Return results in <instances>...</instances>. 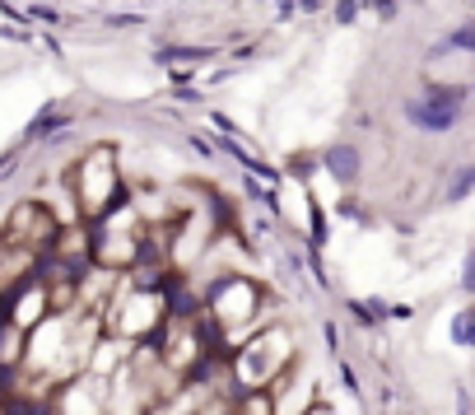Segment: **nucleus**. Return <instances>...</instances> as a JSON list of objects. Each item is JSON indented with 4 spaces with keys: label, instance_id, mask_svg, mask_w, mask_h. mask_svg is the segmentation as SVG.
I'll return each mask as SVG.
<instances>
[{
    "label": "nucleus",
    "instance_id": "nucleus-1",
    "mask_svg": "<svg viewBox=\"0 0 475 415\" xmlns=\"http://www.w3.org/2000/svg\"><path fill=\"white\" fill-rule=\"evenodd\" d=\"M201 313H205V322L215 327V336H219V345L229 350V355L247 336H257L261 327L280 322L271 289H266V280L252 276V271L210 276V280H205V289H201Z\"/></svg>",
    "mask_w": 475,
    "mask_h": 415
},
{
    "label": "nucleus",
    "instance_id": "nucleus-2",
    "mask_svg": "<svg viewBox=\"0 0 475 415\" xmlns=\"http://www.w3.org/2000/svg\"><path fill=\"white\" fill-rule=\"evenodd\" d=\"M61 182L70 187V196L79 205V220L85 224H98L102 215H112L121 201H131V187H127V173H121V159L108 140L98 145H85L70 169L61 173Z\"/></svg>",
    "mask_w": 475,
    "mask_h": 415
},
{
    "label": "nucleus",
    "instance_id": "nucleus-3",
    "mask_svg": "<svg viewBox=\"0 0 475 415\" xmlns=\"http://www.w3.org/2000/svg\"><path fill=\"white\" fill-rule=\"evenodd\" d=\"M299 369V336L289 331V322H271L257 336H247L233 355H229V378H233V397L238 392H266L275 387L284 373Z\"/></svg>",
    "mask_w": 475,
    "mask_h": 415
},
{
    "label": "nucleus",
    "instance_id": "nucleus-4",
    "mask_svg": "<svg viewBox=\"0 0 475 415\" xmlns=\"http://www.w3.org/2000/svg\"><path fill=\"white\" fill-rule=\"evenodd\" d=\"M163 322H168V299L163 289H131L127 276H121V289L112 295V303L102 308V331L127 345H144L154 341Z\"/></svg>",
    "mask_w": 475,
    "mask_h": 415
},
{
    "label": "nucleus",
    "instance_id": "nucleus-5",
    "mask_svg": "<svg viewBox=\"0 0 475 415\" xmlns=\"http://www.w3.org/2000/svg\"><path fill=\"white\" fill-rule=\"evenodd\" d=\"M94 229V266L98 271H112V276H131L135 261L144 253V238H150V224L140 220V211L131 201H121L112 215H102Z\"/></svg>",
    "mask_w": 475,
    "mask_h": 415
},
{
    "label": "nucleus",
    "instance_id": "nucleus-6",
    "mask_svg": "<svg viewBox=\"0 0 475 415\" xmlns=\"http://www.w3.org/2000/svg\"><path fill=\"white\" fill-rule=\"evenodd\" d=\"M56 238H61V220L37 196H19L5 211V220H0V253L43 261V257H52Z\"/></svg>",
    "mask_w": 475,
    "mask_h": 415
},
{
    "label": "nucleus",
    "instance_id": "nucleus-7",
    "mask_svg": "<svg viewBox=\"0 0 475 415\" xmlns=\"http://www.w3.org/2000/svg\"><path fill=\"white\" fill-rule=\"evenodd\" d=\"M466 103H471V89H466V85H438V79H429L415 98H405L401 112H405V121H410L415 131H424V136H447V131L462 121Z\"/></svg>",
    "mask_w": 475,
    "mask_h": 415
},
{
    "label": "nucleus",
    "instance_id": "nucleus-8",
    "mask_svg": "<svg viewBox=\"0 0 475 415\" xmlns=\"http://www.w3.org/2000/svg\"><path fill=\"white\" fill-rule=\"evenodd\" d=\"M108 406H112V383L94 378V373L66 378L52 397V415H108Z\"/></svg>",
    "mask_w": 475,
    "mask_h": 415
},
{
    "label": "nucleus",
    "instance_id": "nucleus-9",
    "mask_svg": "<svg viewBox=\"0 0 475 415\" xmlns=\"http://www.w3.org/2000/svg\"><path fill=\"white\" fill-rule=\"evenodd\" d=\"M271 402H275V415H307L322 402L317 378H313V373H303V378H299V369L284 373V378L271 387Z\"/></svg>",
    "mask_w": 475,
    "mask_h": 415
},
{
    "label": "nucleus",
    "instance_id": "nucleus-10",
    "mask_svg": "<svg viewBox=\"0 0 475 415\" xmlns=\"http://www.w3.org/2000/svg\"><path fill=\"white\" fill-rule=\"evenodd\" d=\"M75 131V108L70 103H47V108H37L33 121L24 127V136H19V145H52L61 136Z\"/></svg>",
    "mask_w": 475,
    "mask_h": 415
},
{
    "label": "nucleus",
    "instance_id": "nucleus-11",
    "mask_svg": "<svg viewBox=\"0 0 475 415\" xmlns=\"http://www.w3.org/2000/svg\"><path fill=\"white\" fill-rule=\"evenodd\" d=\"M322 173L332 178L336 187H345V192H349V187H359V178H364V150H359L355 140H332L322 150Z\"/></svg>",
    "mask_w": 475,
    "mask_h": 415
},
{
    "label": "nucleus",
    "instance_id": "nucleus-12",
    "mask_svg": "<svg viewBox=\"0 0 475 415\" xmlns=\"http://www.w3.org/2000/svg\"><path fill=\"white\" fill-rule=\"evenodd\" d=\"M224 56V47H205V43H163L159 52H150L154 66L163 71H196V66H215V61Z\"/></svg>",
    "mask_w": 475,
    "mask_h": 415
},
{
    "label": "nucleus",
    "instance_id": "nucleus-13",
    "mask_svg": "<svg viewBox=\"0 0 475 415\" xmlns=\"http://www.w3.org/2000/svg\"><path fill=\"white\" fill-rule=\"evenodd\" d=\"M345 313L355 318L359 327L378 331L382 322H391V303H387L382 295H368V299H345Z\"/></svg>",
    "mask_w": 475,
    "mask_h": 415
},
{
    "label": "nucleus",
    "instance_id": "nucleus-14",
    "mask_svg": "<svg viewBox=\"0 0 475 415\" xmlns=\"http://www.w3.org/2000/svg\"><path fill=\"white\" fill-rule=\"evenodd\" d=\"M284 182H299L307 187L317 173H322V150H294V154H284Z\"/></svg>",
    "mask_w": 475,
    "mask_h": 415
},
{
    "label": "nucleus",
    "instance_id": "nucleus-15",
    "mask_svg": "<svg viewBox=\"0 0 475 415\" xmlns=\"http://www.w3.org/2000/svg\"><path fill=\"white\" fill-rule=\"evenodd\" d=\"M24 19H29V29H70V19L61 5H52V0H29L24 5Z\"/></svg>",
    "mask_w": 475,
    "mask_h": 415
},
{
    "label": "nucleus",
    "instance_id": "nucleus-16",
    "mask_svg": "<svg viewBox=\"0 0 475 415\" xmlns=\"http://www.w3.org/2000/svg\"><path fill=\"white\" fill-rule=\"evenodd\" d=\"M475 192V163H457L443 182V205H462Z\"/></svg>",
    "mask_w": 475,
    "mask_h": 415
},
{
    "label": "nucleus",
    "instance_id": "nucleus-17",
    "mask_svg": "<svg viewBox=\"0 0 475 415\" xmlns=\"http://www.w3.org/2000/svg\"><path fill=\"white\" fill-rule=\"evenodd\" d=\"M443 52L452 56V52H466V56H475V19H466V24H457V29H447L443 37Z\"/></svg>",
    "mask_w": 475,
    "mask_h": 415
},
{
    "label": "nucleus",
    "instance_id": "nucleus-18",
    "mask_svg": "<svg viewBox=\"0 0 475 415\" xmlns=\"http://www.w3.org/2000/svg\"><path fill=\"white\" fill-rule=\"evenodd\" d=\"M447 336H452V345H462V350H475V308H462V313L452 318Z\"/></svg>",
    "mask_w": 475,
    "mask_h": 415
},
{
    "label": "nucleus",
    "instance_id": "nucleus-19",
    "mask_svg": "<svg viewBox=\"0 0 475 415\" xmlns=\"http://www.w3.org/2000/svg\"><path fill=\"white\" fill-rule=\"evenodd\" d=\"M336 378H340V392L349 402H364V387H359V373H355V364H349L345 355L336 360Z\"/></svg>",
    "mask_w": 475,
    "mask_h": 415
},
{
    "label": "nucleus",
    "instance_id": "nucleus-20",
    "mask_svg": "<svg viewBox=\"0 0 475 415\" xmlns=\"http://www.w3.org/2000/svg\"><path fill=\"white\" fill-rule=\"evenodd\" d=\"M359 14H364V0H332V19H336L340 29L359 24Z\"/></svg>",
    "mask_w": 475,
    "mask_h": 415
},
{
    "label": "nucleus",
    "instance_id": "nucleus-21",
    "mask_svg": "<svg viewBox=\"0 0 475 415\" xmlns=\"http://www.w3.org/2000/svg\"><path fill=\"white\" fill-rule=\"evenodd\" d=\"M168 98H173V103H187V108H201L205 89H201V85H168Z\"/></svg>",
    "mask_w": 475,
    "mask_h": 415
},
{
    "label": "nucleus",
    "instance_id": "nucleus-22",
    "mask_svg": "<svg viewBox=\"0 0 475 415\" xmlns=\"http://www.w3.org/2000/svg\"><path fill=\"white\" fill-rule=\"evenodd\" d=\"M336 215H345V220H355V224H373L364 215V205L355 201V196H345V201H336Z\"/></svg>",
    "mask_w": 475,
    "mask_h": 415
},
{
    "label": "nucleus",
    "instance_id": "nucleus-23",
    "mask_svg": "<svg viewBox=\"0 0 475 415\" xmlns=\"http://www.w3.org/2000/svg\"><path fill=\"white\" fill-rule=\"evenodd\" d=\"M102 24H108V29H144L150 19H144V14H102Z\"/></svg>",
    "mask_w": 475,
    "mask_h": 415
},
{
    "label": "nucleus",
    "instance_id": "nucleus-24",
    "mask_svg": "<svg viewBox=\"0 0 475 415\" xmlns=\"http://www.w3.org/2000/svg\"><path fill=\"white\" fill-rule=\"evenodd\" d=\"M364 10H373L382 24H391V19H397V10H401V0H364Z\"/></svg>",
    "mask_w": 475,
    "mask_h": 415
},
{
    "label": "nucleus",
    "instance_id": "nucleus-25",
    "mask_svg": "<svg viewBox=\"0 0 475 415\" xmlns=\"http://www.w3.org/2000/svg\"><path fill=\"white\" fill-rule=\"evenodd\" d=\"M462 295H475V243L466 247V261H462Z\"/></svg>",
    "mask_w": 475,
    "mask_h": 415
},
{
    "label": "nucleus",
    "instance_id": "nucleus-26",
    "mask_svg": "<svg viewBox=\"0 0 475 415\" xmlns=\"http://www.w3.org/2000/svg\"><path fill=\"white\" fill-rule=\"evenodd\" d=\"M224 52H229L238 66H247V61H257V56H261V43H238V47H224Z\"/></svg>",
    "mask_w": 475,
    "mask_h": 415
},
{
    "label": "nucleus",
    "instance_id": "nucleus-27",
    "mask_svg": "<svg viewBox=\"0 0 475 415\" xmlns=\"http://www.w3.org/2000/svg\"><path fill=\"white\" fill-rule=\"evenodd\" d=\"M322 336H326V350H332V360H340V327H336V322H322Z\"/></svg>",
    "mask_w": 475,
    "mask_h": 415
},
{
    "label": "nucleus",
    "instance_id": "nucleus-28",
    "mask_svg": "<svg viewBox=\"0 0 475 415\" xmlns=\"http://www.w3.org/2000/svg\"><path fill=\"white\" fill-rule=\"evenodd\" d=\"M299 14V5H294V0H275V19H280V24H289V19H294Z\"/></svg>",
    "mask_w": 475,
    "mask_h": 415
},
{
    "label": "nucleus",
    "instance_id": "nucleus-29",
    "mask_svg": "<svg viewBox=\"0 0 475 415\" xmlns=\"http://www.w3.org/2000/svg\"><path fill=\"white\" fill-rule=\"evenodd\" d=\"M415 318V303H391V322H410Z\"/></svg>",
    "mask_w": 475,
    "mask_h": 415
},
{
    "label": "nucleus",
    "instance_id": "nucleus-30",
    "mask_svg": "<svg viewBox=\"0 0 475 415\" xmlns=\"http://www.w3.org/2000/svg\"><path fill=\"white\" fill-rule=\"evenodd\" d=\"M294 5H299V14H322L326 0H294Z\"/></svg>",
    "mask_w": 475,
    "mask_h": 415
},
{
    "label": "nucleus",
    "instance_id": "nucleus-31",
    "mask_svg": "<svg viewBox=\"0 0 475 415\" xmlns=\"http://www.w3.org/2000/svg\"><path fill=\"white\" fill-rule=\"evenodd\" d=\"M173 5H177V0H173Z\"/></svg>",
    "mask_w": 475,
    "mask_h": 415
}]
</instances>
